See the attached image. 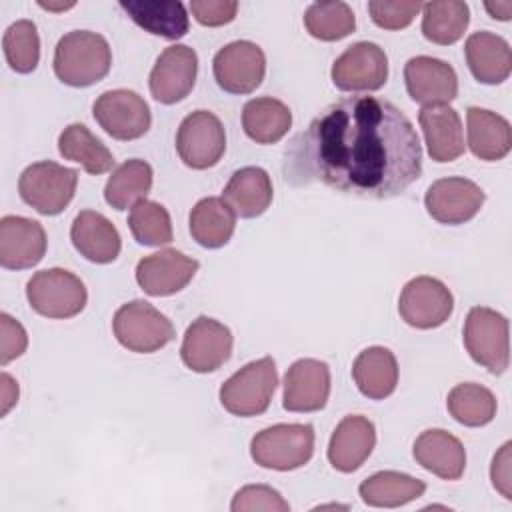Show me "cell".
<instances>
[{
    "mask_svg": "<svg viewBox=\"0 0 512 512\" xmlns=\"http://www.w3.org/2000/svg\"><path fill=\"white\" fill-rule=\"evenodd\" d=\"M292 186L324 184L358 198H394L422 174V146L398 106L378 96L328 104L284 150Z\"/></svg>",
    "mask_w": 512,
    "mask_h": 512,
    "instance_id": "cell-1",
    "label": "cell"
},
{
    "mask_svg": "<svg viewBox=\"0 0 512 512\" xmlns=\"http://www.w3.org/2000/svg\"><path fill=\"white\" fill-rule=\"evenodd\" d=\"M38 6H42V8H46V10H66V8H72L74 6V2H70V4H46V2H38Z\"/></svg>",
    "mask_w": 512,
    "mask_h": 512,
    "instance_id": "cell-47",
    "label": "cell"
},
{
    "mask_svg": "<svg viewBox=\"0 0 512 512\" xmlns=\"http://www.w3.org/2000/svg\"><path fill=\"white\" fill-rule=\"evenodd\" d=\"M190 12L202 26H224L236 18L238 2L234 0H192Z\"/></svg>",
    "mask_w": 512,
    "mask_h": 512,
    "instance_id": "cell-43",
    "label": "cell"
},
{
    "mask_svg": "<svg viewBox=\"0 0 512 512\" xmlns=\"http://www.w3.org/2000/svg\"><path fill=\"white\" fill-rule=\"evenodd\" d=\"M332 82L344 92H374L388 80V56L374 42L350 44L332 64Z\"/></svg>",
    "mask_w": 512,
    "mask_h": 512,
    "instance_id": "cell-11",
    "label": "cell"
},
{
    "mask_svg": "<svg viewBox=\"0 0 512 512\" xmlns=\"http://www.w3.org/2000/svg\"><path fill=\"white\" fill-rule=\"evenodd\" d=\"M278 386L276 364L270 356L252 360L220 386V404L234 416L264 414Z\"/></svg>",
    "mask_w": 512,
    "mask_h": 512,
    "instance_id": "cell-4",
    "label": "cell"
},
{
    "mask_svg": "<svg viewBox=\"0 0 512 512\" xmlns=\"http://www.w3.org/2000/svg\"><path fill=\"white\" fill-rule=\"evenodd\" d=\"M232 512H252V510H266V512H288L290 504L280 496L278 490L266 484H248L242 486L230 504Z\"/></svg>",
    "mask_w": 512,
    "mask_h": 512,
    "instance_id": "cell-40",
    "label": "cell"
},
{
    "mask_svg": "<svg viewBox=\"0 0 512 512\" xmlns=\"http://www.w3.org/2000/svg\"><path fill=\"white\" fill-rule=\"evenodd\" d=\"M112 332L120 346L138 354L156 352L176 336L172 322L146 300L122 304L112 318Z\"/></svg>",
    "mask_w": 512,
    "mask_h": 512,
    "instance_id": "cell-7",
    "label": "cell"
},
{
    "mask_svg": "<svg viewBox=\"0 0 512 512\" xmlns=\"http://www.w3.org/2000/svg\"><path fill=\"white\" fill-rule=\"evenodd\" d=\"M152 178V166L146 160L130 158L112 170L104 186V200L114 210H128L140 200H146Z\"/></svg>",
    "mask_w": 512,
    "mask_h": 512,
    "instance_id": "cell-34",
    "label": "cell"
},
{
    "mask_svg": "<svg viewBox=\"0 0 512 512\" xmlns=\"http://www.w3.org/2000/svg\"><path fill=\"white\" fill-rule=\"evenodd\" d=\"M510 448L512 442H504V446L494 454L492 466H490V478L492 486L506 498L512 500V480H510Z\"/></svg>",
    "mask_w": 512,
    "mask_h": 512,
    "instance_id": "cell-44",
    "label": "cell"
},
{
    "mask_svg": "<svg viewBox=\"0 0 512 512\" xmlns=\"http://www.w3.org/2000/svg\"><path fill=\"white\" fill-rule=\"evenodd\" d=\"M26 298L40 316L66 320L84 310L88 292L84 282L70 270L46 268L28 280Z\"/></svg>",
    "mask_w": 512,
    "mask_h": 512,
    "instance_id": "cell-6",
    "label": "cell"
},
{
    "mask_svg": "<svg viewBox=\"0 0 512 512\" xmlns=\"http://www.w3.org/2000/svg\"><path fill=\"white\" fill-rule=\"evenodd\" d=\"M0 394H2L0 414L6 416L10 412V408L18 402V382L8 372L0 374Z\"/></svg>",
    "mask_w": 512,
    "mask_h": 512,
    "instance_id": "cell-45",
    "label": "cell"
},
{
    "mask_svg": "<svg viewBox=\"0 0 512 512\" xmlns=\"http://www.w3.org/2000/svg\"><path fill=\"white\" fill-rule=\"evenodd\" d=\"M414 460L442 480H458L466 468L464 444L442 428L424 430L412 446Z\"/></svg>",
    "mask_w": 512,
    "mask_h": 512,
    "instance_id": "cell-22",
    "label": "cell"
},
{
    "mask_svg": "<svg viewBox=\"0 0 512 512\" xmlns=\"http://www.w3.org/2000/svg\"><path fill=\"white\" fill-rule=\"evenodd\" d=\"M422 10V2H388V0H372L368 2L370 18L376 26L384 30H402L412 24V20Z\"/></svg>",
    "mask_w": 512,
    "mask_h": 512,
    "instance_id": "cell-41",
    "label": "cell"
},
{
    "mask_svg": "<svg viewBox=\"0 0 512 512\" xmlns=\"http://www.w3.org/2000/svg\"><path fill=\"white\" fill-rule=\"evenodd\" d=\"M376 446L374 422L362 414L346 416L334 428L328 442V462L338 472L358 470Z\"/></svg>",
    "mask_w": 512,
    "mask_h": 512,
    "instance_id": "cell-21",
    "label": "cell"
},
{
    "mask_svg": "<svg viewBox=\"0 0 512 512\" xmlns=\"http://www.w3.org/2000/svg\"><path fill=\"white\" fill-rule=\"evenodd\" d=\"M0 334V364L6 366L26 352L28 334L24 326L6 312L0 314Z\"/></svg>",
    "mask_w": 512,
    "mask_h": 512,
    "instance_id": "cell-42",
    "label": "cell"
},
{
    "mask_svg": "<svg viewBox=\"0 0 512 512\" xmlns=\"http://www.w3.org/2000/svg\"><path fill=\"white\" fill-rule=\"evenodd\" d=\"M92 114L100 128L116 140H136L152 124L148 104L138 92L128 88L102 92L92 106Z\"/></svg>",
    "mask_w": 512,
    "mask_h": 512,
    "instance_id": "cell-12",
    "label": "cell"
},
{
    "mask_svg": "<svg viewBox=\"0 0 512 512\" xmlns=\"http://www.w3.org/2000/svg\"><path fill=\"white\" fill-rule=\"evenodd\" d=\"M352 378L362 396L370 400H384L398 384L396 356L384 346H370L356 356L352 364Z\"/></svg>",
    "mask_w": 512,
    "mask_h": 512,
    "instance_id": "cell-29",
    "label": "cell"
},
{
    "mask_svg": "<svg viewBox=\"0 0 512 512\" xmlns=\"http://www.w3.org/2000/svg\"><path fill=\"white\" fill-rule=\"evenodd\" d=\"M78 172L52 160L26 166L18 178L20 198L42 216H56L72 202Z\"/></svg>",
    "mask_w": 512,
    "mask_h": 512,
    "instance_id": "cell-5",
    "label": "cell"
},
{
    "mask_svg": "<svg viewBox=\"0 0 512 512\" xmlns=\"http://www.w3.org/2000/svg\"><path fill=\"white\" fill-rule=\"evenodd\" d=\"M212 72L224 92L250 94L266 74L264 50L250 40H234L216 52Z\"/></svg>",
    "mask_w": 512,
    "mask_h": 512,
    "instance_id": "cell-13",
    "label": "cell"
},
{
    "mask_svg": "<svg viewBox=\"0 0 512 512\" xmlns=\"http://www.w3.org/2000/svg\"><path fill=\"white\" fill-rule=\"evenodd\" d=\"M70 240L74 248L90 262H114L122 248V238L116 226L96 210H82L70 226Z\"/></svg>",
    "mask_w": 512,
    "mask_h": 512,
    "instance_id": "cell-23",
    "label": "cell"
},
{
    "mask_svg": "<svg viewBox=\"0 0 512 512\" xmlns=\"http://www.w3.org/2000/svg\"><path fill=\"white\" fill-rule=\"evenodd\" d=\"M466 124L468 148L476 158L496 162L510 152L512 130L504 116L480 106H470L466 110Z\"/></svg>",
    "mask_w": 512,
    "mask_h": 512,
    "instance_id": "cell-28",
    "label": "cell"
},
{
    "mask_svg": "<svg viewBox=\"0 0 512 512\" xmlns=\"http://www.w3.org/2000/svg\"><path fill=\"white\" fill-rule=\"evenodd\" d=\"M484 8H486V12H488L492 18H498V20H502V22H506V20L512 18V2H510V0L484 2Z\"/></svg>",
    "mask_w": 512,
    "mask_h": 512,
    "instance_id": "cell-46",
    "label": "cell"
},
{
    "mask_svg": "<svg viewBox=\"0 0 512 512\" xmlns=\"http://www.w3.org/2000/svg\"><path fill=\"white\" fill-rule=\"evenodd\" d=\"M470 22V8L460 0H434L422 4V34L426 40L450 46L458 42Z\"/></svg>",
    "mask_w": 512,
    "mask_h": 512,
    "instance_id": "cell-35",
    "label": "cell"
},
{
    "mask_svg": "<svg viewBox=\"0 0 512 512\" xmlns=\"http://www.w3.org/2000/svg\"><path fill=\"white\" fill-rule=\"evenodd\" d=\"M428 154L434 162H452L464 154V132L460 116L450 106H424L418 112Z\"/></svg>",
    "mask_w": 512,
    "mask_h": 512,
    "instance_id": "cell-24",
    "label": "cell"
},
{
    "mask_svg": "<svg viewBox=\"0 0 512 512\" xmlns=\"http://www.w3.org/2000/svg\"><path fill=\"white\" fill-rule=\"evenodd\" d=\"M192 238L204 248H222L234 234L236 214L220 196H208L194 204L188 216Z\"/></svg>",
    "mask_w": 512,
    "mask_h": 512,
    "instance_id": "cell-30",
    "label": "cell"
},
{
    "mask_svg": "<svg viewBox=\"0 0 512 512\" xmlns=\"http://www.w3.org/2000/svg\"><path fill=\"white\" fill-rule=\"evenodd\" d=\"M54 74L60 82L86 88L100 82L112 66L108 40L92 30H72L54 48Z\"/></svg>",
    "mask_w": 512,
    "mask_h": 512,
    "instance_id": "cell-2",
    "label": "cell"
},
{
    "mask_svg": "<svg viewBox=\"0 0 512 512\" xmlns=\"http://www.w3.org/2000/svg\"><path fill=\"white\" fill-rule=\"evenodd\" d=\"M484 200L486 192L476 182L462 176H448L428 186L424 206L436 222L456 226L472 220Z\"/></svg>",
    "mask_w": 512,
    "mask_h": 512,
    "instance_id": "cell-15",
    "label": "cell"
},
{
    "mask_svg": "<svg viewBox=\"0 0 512 512\" xmlns=\"http://www.w3.org/2000/svg\"><path fill=\"white\" fill-rule=\"evenodd\" d=\"M120 8L142 30L166 40H178L190 28L186 6L178 0H122Z\"/></svg>",
    "mask_w": 512,
    "mask_h": 512,
    "instance_id": "cell-27",
    "label": "cell"
},
{
    "mask_svg": "<svg viewBox=\"0 0 512 512\" xmlns=\"http://www.w3.org/2000/svg\"><path fill=\"white\" fill-rule=\"evenodd\" d=\"M224 150V126L210 110H194L180 122L176 132V152L186 166L194 170L212 168L220 162Z\"/></svg>",
    "mask_w": 512,
    "mask_h": 512,
    "instance_id": "cell-9",
    "label": "cell"
},
{
    "mask_svg": "<svg viewBox=\"0 0 512 512\" xmlns=\"http://www.w3.org/2000/svg\"><path fill=\"white\" fill-rule=\"evenodd\" d=\"M196 272L198 260L176 248H164L136 264V282L150 296H170L186 288Z\"/></svg>",
    "mask_w": 512,
    "mask_h": 512,
    "instance_id": "cell-18",
    "label": "cell"
},
{
    "mask_svg": "<svg viewBox=\"0 0 512 512\" xmlns=\"http://www.w3.org/2000/svg\"><path fill=\"white\" fill-rule=\"evenodd\" d=\"M128 228L142 246H164L174 238L168 210L154 200H140L130 208Z\"/></svg>",
    "mask_w": 512,
    "mask_h": 512,
    "instance_id": "cell-39",
    "label": "cell"
},
{
    "mask_svg": "<svg viewBox=\"0 0 512 512\" xmlns=\"http://www.w3.org/2000/svg\"><path fill=\"white\" fill-rule=\"evenodd\" d=\"M446 408L456 422L478 428L494 420L498 404L496 396L486 386L476 382H462L448 392Z\"/></svg>",
    "mask_w": 512,
    "mask_h": 512,
    "instance_id": "cell-36",
    "label": "cell"
},
{
    "mask_svg": "<svg viewBox=\"0 0 512 512\" xmlns=\"http://www.w3.org/2000/svg\"><path fill=\"white\" fill-rule=\"evenodd\" d=\"M274 188L268 172L260 166L236 170L222 190V198L240 218H258L272 204Z\"/></svg>",
    "mask_w": 512,
    "mask_h": 512,
    "instance_id": "cell-26",
    "label": "cell"
},
{
    "mask_svg": "<svg viewBox=\"0 0 512 512\" xmlns=\"http://www.w3.org/2000/svg\"><path fill=\"white\" fill-rule=\"evenodd\" d=\"M58 152L64 160L80 164L88 174H104L114 168L116 160L102 140L84 124H68L58 136Z\"/></svg>",
    "mask_w": 512,
    "mask_h": 512,
    "instance_id": "cell-33",
    "label": "cell"
},
{
    "mask_svg": "<svg viewBox=\"0 0 512 512\" xmlns=\"http://www.w3.org/2000/svg\"><path fill=\"white\" fill-rule=\"evenodd\" d=\"M454 310V296L444 282L432 276L408 280L398 298L400 318L418 330L442 326Z\"/></svg>",
    "mask_w": 512,
    "mask_h": 512,
    "instance_id": "cell-10",
    "label": "cell"
},
{
    "mask_svg": "<svg viewBox=\"0 0 512 512\" xmlns=\"http://www.w3.org/2000/svg\"><path fill=\"white\" fill-rule=\"evenodd\" d=\"M46 232L40 222L24 216H2L0 220V264L8 270L36 266L46 254Z\"/></svg>",
    "mask_w": 512,
    "mask_h": 512,
    "instance_id": "cell-20",
    "label": "cell"
},
{
    "mask_svg": "<svg viewBox=\"0 0 512 512\" xmlns=\"http://www.w3.org/2000/svg\"><path fill=\"white\" fill-rule=\"evenodd\" d=\"M292 126L290 108L272 96L252 98L242 108V128L256 144H274L282 140Z\"/></svg>",
    "mask_w": 512,
    "mask_h": 512,
    "instance_id": "cell-31",
    "label": "cell"
},
{
    "mask_svg": "<svg viewBox=\"0 0 512 512\" xmlns=\"http://www.w3.org/2000/svg\"><path fill=\"white\" fill-rule=\"evenodd\" d=\"M232 344L234 336L228 326L210 316H198L184 332L180 358L192 372H214L228 362Z\"/></svg>",
    "mask_w": 512,
    "mask_h": 512,
    "instance_id": "cell-14",
    "label": "cell"
},
{
    "mask_svg": "<svg viewBox=\"0 0 512 512\" xmlns=\"http://www.w3.org/2000/svg\"><path fill=\"white\" fill-rule=\"evenodd\" d=\"M308 34L322 42H336L356 30V16L346 2H314L304 12Z\"/></svg>",
    "mask_w": 512,
    "mask_h": 512,
    "instance_id": "cell-37",
    "label": "cell"
},
{
    "mask_svg": "<svg viewBox=\"0 0 512 512\" xmlns=\"http://www.w3.org/2000/svg\"><path fill=\"white\" fill-rule=\"evenodd\" d=\"M464 346L470 358L490 374H502L510 362L508 320L504 314L486 308H470L464 322Z\"/></svg>",
    "mask_w": 512,
    "mask_h": 512,
    "instance_id": "cell-8",
    "label": "cell"
},
{
    "mask_svg": "<svg viewBox=\"0 0 512 512\" xmlns=\"http://www.w3.org/2000/svg\"><path fill=\"white\" fill-rule=\"evenodd\" d=\"M314 454L310 424H274L260 430L250 442L252 460L268 470L288 472L302 468Z\"/></svg>",
    "mask_w": 512,
    "mask_h": 512,
    "instance_id": "cell-3",
    "label": "cell"
},
{
    "mask_svg": "<svg viewBox=\"0 0 512 512\" xmlns=\"http://www.w3.org/2000/svg\"><path fill=\"white\" fill-rule=\"evenodd\" d=\"M330 396V368L316 358L296 360L284 376L282 406L288 412H318Z\"/></svg>",
    "mask_w": 512,
    "mask_h": 512,
    "instance_id": "cell-19",
    "label": "cell"
},
{
    "mask_svg": "<svg viewBox=\"0 0 512 512\" xmlns=\"http://www.w3.org/2000/svg\"><path fill=\"white\" fill-rule=\"evenodd\" d=\"M198 56L186 44H172L158 56L150 78V94L160 104H176L184 100L196 82Z\"/></svg>",
    "mask_w": 512,
    "mask_h": 512,
    "instance_id": "cell-16",
    "label": "cell"
},
{
    "mask_svg": "<svg viewBox=\"0 0 512 512\" xmlns=\"http://www.w3.org/2000/svg\"><path fill=\"white\" fill-rule=\"evenodd\" d=\"M466 64L472 76L482 84H502L512 70L510 44L488 30L474 32L464 44Z\"/></svg>",
    "mask_w": 512,
    "mask_h": 512,
    "instance_id": "cell-25",
    "label": "cell"
},
{
    "mask_svg": "<svg viewBox=\"0 0 512 512\" xmlns=\"http://www.w3.org/2000/svg\"><path fill=\"white\" fill-rule=\"evenodd\" d=\"M408 96L424 106H448L458 96L456 70L434 56H414L404 64Z\"/></svg>",
    "mask_w": 512,
    "mask_h": 512,
    "instance_id": "cell-17",
    "label": "cell"
},
{
    "mask_svg": "<svg viewBox=\"0 0 512 512\" xmlns=\"http://www.w3.org/2000/svg\"><path fill=\"white\" fill-rule=\"evenodd\" d=\"M2 50L8 66L18 74H30L40 60V36L32 20L22 18L10 24L2 36Z\"/></svg>",
    "mask_w": 512,
    "mask_h": 512,
    "instance_id": "cell-38",
    "label": "cell"
},
{
    "mask_svg": "<svg viewBox=\"0 0 512 512\" xmlns=\"http://www.w3.org/2000/svg\"><path fill=\"white\" fill-rule=\"evenodd\" d=\"M426 490V484L410 474L396 470H382L358 486V494L364 504L374 508H398L412 500H418Z\"/></svg>",
    "mask_w": 512,
    "mask_h": 512,
    "instance_id": "cell-32",
    "label": "cell"
}]
</instances>
